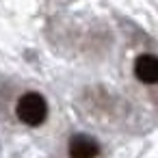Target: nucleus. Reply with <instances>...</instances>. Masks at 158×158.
Wrapping results in <instances>:
<instances>
[{
	"label": "nucleus",
	"mask_w": 158,
	"mask_h": 158,
	"mask_svg": "<svg viewBox=\"0 0 158 158\" xmlns=\"http://www.w3.org/2000/svg\"><path fill=\"white\" fill-rule=\"evenodd\" d=\"M67 154H69V158H98L100 145H98V141H93L87 134H76L69 139Z\"/></svg>",
	"instance_id": "obj_2"
},
{
	"label": "nucleus",
	"mask_w": 158,
	"mask_h": 158,
	"mask_svg": "<svg viewBox=\"0 0 158 158\" xmlns=\"http://www.w3.org/2000/svg\"><path fill=\"white\" fill-rule=\"evenodd\" d=\"M134 74L145 85L158 82V56L156 54H141L134 63Z\"/></svg>",
	"instance_id": "obj_3"
},
{
	"label": "nucleus",
	"mask_w": 158,
	"mask_h": 158,
	"mask_svg": "<svg viewBox=\"0 0 158 158\" xmlns=\"http://www.w3.org/2000/svg\"><path fill=\"white\" fill-rule=\"evenodd\" d=\"M15 113H18V119L24 121L26 126H39L48 117V102L44 100V95L28 91L18 100Z\"/></svg>",
	"instance_id": "obj_1"
}]
</instances>
